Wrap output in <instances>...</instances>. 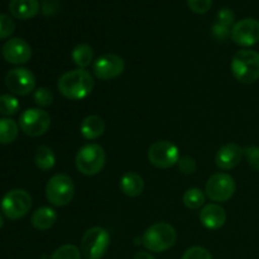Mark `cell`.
<instances>
[{"label":"cell","instance_id":"cell-33","mask_svg":"<svg viewBox=\"0 0 259 259\" xmlns=\"http://www.w3.org/2000/svg\"><path fill=\"white\" fill-rule=\"evenodd\" d=\"M235 14L233 10H230L229 8H223L218 12V23L223 25H227L230 28V25L234 24Z\"/></svg>","mask_w":259,"mask_h":259},{"label":"cell","instance_id":"cell-8","mask_svg":"<svg viewBox=\"0 0 259 259\" xmlns=\"http://www.w3.org/2000/svg\"><path fill=\"white\" fill-rule=\"evenodd\" d=\"M237 185L234 179L225 172H218L214 174L206 182L205 186V194L211 201L217 204L227 202L234 196Z\"/></svg>","mask_w":259,"mask_h":259},{"label":"cell","instance_id":"cell-4","mask_svg":"<svg viewBox=\"0 0 259 259\" xmlns=\"http://www.w3.org/2000/svg\"><path fill=\"white\" fill-rule=\"evenodd\" d=\"M105 151L98 143L85 144L76 153V168L85 176H95V175L100 174L105 166Z\"/></svg>","mask_w":259,"mask_h":259},{"label":"cell","instance_id":"cell-34","mask_svg":"<svg viewBox=\"0 0 259 259\" xmlns=\"http://www.w3.org/2000/svg\"><path fill=\"white\" fill-rule=\"evenodd\" d=\"M212 34H214L215 38H218V39H227L228 37H229L230 32L232 30L229 29V27H227V25H223L220 24V23H215L214 25H212Z\"/></svg>","mask_w":259,"mask_h":259},{"label":"cell","instance_id":"cell-9","mask_svg":"<svg viewBox=\"0 0 259 259\" xmlns=\"http://www.w3.org/2000/svg\"><path fill=\"white\" fill-rule=\"evenodd\" d=\"M51 126V115L43 109L32 108L23 111L19 116V128L29 137H40Z\"/></svg>","mask_w":259,"mask_h":259},{"label":"cell","instance_id":"cell-19","mask_svg":"<svg viewBox=\"0 0 259 259\" xmlns=\"http://www.w3.org/2000/svg\"><path fill=\"white\" fill-rule=\"evenodd\" d=\"M119 186H120V191L126 196L138 197L143 194L144 181L136 172H126L121 176Z\"/></svg>","mask_w":259,"mask_h":259},{"label":"cell","instance_id":"cell-13","mask_svg":"<svg viewBox=\"0 0 259 259\" xmlns=\"http://www.w3.org/2000/svg\"><path fill=\"white\" fill-rule=\"evenodd\" d=\"M230 37L235 45L240 47H250L259 42V20L245 18L235 23L230 32Z\"/></svg>","mask_w":259,"mask_h":259},{"label":"cell","instance_id":"cell-7","mask_svg":"<svg viewBox=\"0 0 259 259\" xmlns=\"http://www.w3.org/2000/svg\"><path fill=\"white\" fill-rule=\"evenodd\" d=\"M0 209L8 219H22L32 209V196L25 190H10L2 199Z\"/></svg>","mask_w":259,"mask_h":259},{"label":"cell","instance_id":"cell-11","mask_svg":"<svg viewBox=\"0 0 259 259\" xmlns=\"http://www.w3.org/2000/svg\"><path fill=\"white\" fill-rule=\"evenodd\" d=\"M35 83L34 73L24 67L13 68L5 76V85L15 95H29L35 89Z\"/></svg>","mask_w":259,"mask_h":259},{"label":"cell","instance_id":"cell-14","mask_svg":"<svg viewBox=\"0 0 259 259\" xmlns=\"http://www.w3.org/2000/svg\"><path fill=\"white\" fill-rule=\"evenodd\" d=\"M3 57L12 65H24L32 58V48L22 38H10L4 43Z\"/></svg>","mask_w":259,"mask_h":259},{"label":"cell","instance_id":"cell-5","mask_svg":"<svg viewBox=\"0 0 259 259\" xmlns=\"http://www.w3.org/2000/svg\"><path fill=\"white\" fill-rule=\"evenodd\" d=\"M111 238L103 227H93L85 232L81 239V252L86 259H101L110 247Z\"/></svg>","mask_w":259,"mask_h":259},{"label":"cell","instance_id":"cell-18","mask_svg":"<svg viewBox=\"0 0 259 259\" xmlns=\"http://www.w3.org/2000/svg\"><path fill=\"white\" fill-rule=\"evenodd\" d=\"M81 136L88 141H95L105 132V121L100 115H88L80 125Z\"/></svg>","mask_w":259,"mask_h":259},{"label":"cell","instance_id":"cell-3","mask_svg":"<svg viewBox=\"0 0 259 259\" xmlns=\"http://www.w3.org/2000/svg\"><path fill=\"white\" fill-rule=\"evenodd\" d=\"M235 80L249 85L259 80V53L253 50H240L233 56L230 63Z\"/></svg>","mask_w":259,"mask_h":259},{"label":"cell","instance_id":"cell-32","mask_svg":"<svg viewBox=\"0 0 259 259\" xmlns=\"http://www.w3.org/2000/svg\"><path fill=\"white\" fill-rule=\"evenodd\" d=\"M177 164H179L181 174H184V175L195 174V171H196V167H197L195 159L191 158V157H187V156L181 157Z\"/></svg>","mask_w":259,"mask_h":259},{"label":"cell","instance_id":"cell-36","mask_svg":"<svg viewBox=\"0 0 259 259\" xmlns=\"http://www.w3.org/2000/svg\"><path fill=\"white\" fill-rule=\"evenodd\" d=\"M3 225H4V219H3V217L0 215V229L3 228Z\"/></svg>","mask_w":259,"mask_h":259},{"label":"cell","instance_id":"cell-31","mask_svg":"<svg viewBox=\"0 0 259 259\" xmlns=\"http://www.w3.org/2000/svg\"><path fill=\"white\" fill-rule=\"evenodd\" d=\"M187 5L196 14H205L211 9L212 0H187Z\"/></svg>","mask_w":259,"mask_h":259},{"label":"cell","instance_id":"cell-27","mask_svg":"<svg viewBox=\"0 0 259 259\" xmlns=\"http://www.w3.org/2000/svg\"><path fill=\"white\" fill-rule=\"evenodd\" d=\"M15 23L8 14H0V39L9 38L14 33Z\"/></svg>","mask_w":259,"mask_h":259},{"label":"cell","instance_id":"cell-35","mask_svg":"<svg viewBox=\"0 0 259 259\" xmlns=\"http://www.w3.org/2000/svg\"><path fill=\"white\" fill-rule=\"evenodd\" d=\"M134 259H156V258L148 252H138L136 254V257H134Z\"/></svg>","mask_w":259,"mask_h":259},{"label":"cell","instance_id":"cell-23","mask_svg":"<svg viewBox=\"0 0 259 259\" xmlns=\"http://www.w3.org/2000/svg\"><path fill=\"white\" fill-rule=\"evenodd\" d=\"M19 126L13 119H0V144H10L17 139Z\"/></svg>","mask_w":259,"mask_h":259},{"label":"cell","instance_id":"cell-30","mask_svg":"<svg viewBox=\"0 0 259 259\" xmlns=\"http://www.w3.org/2000/svg\"><path fill=\"white\" fill-rule=\"evenodd\" d=\"M243 153H244V157L247 158L248 164H249L253 169L259 172V147H245V148L243 149Z\"/></svg>","mask_w":259,"mask_h":259},{"label":"cell","instance_id":"cell-1","mask_svg":"<svg viewBox=\"0 0 259 259\" xmlns=\"http://www.w3.org/2000/svg\"><path fill=\"white\" fill-rule=\"evenodd\" d=\"M94 78L85 68L68 71L63 73L57 82V89L62 96L70 100H82L88 98L93 91Z\"/></svg>","mask_w":259,"mask_h":259},{"label":"cell","instance_id":"cell-29","mask_svg":"<svg viewBox=\"0 0 259 259\" xmlns=\"http://www.w3.org/2000/svg\"><path fill=\"white\" fill-rule=\"evenodd\" d=\"M181 259H212L211 253L204 247H191L184 253Z\"/></svg>","mask_w":259,"mask_h":259},{"label":"cell","instance_id":"cell-28","mask_svg":"<svg viewBox=\"0 0 259 259\" xmlns=\"http://www.w3.org/2000/svg\"><path fill=\"white\" fill-rule=\"evenodd\" d=\"M34 101L37 105L42 108H47L53 103V93L47 88H39L34 91Z\"/></svg>","mask_w":259,"mask_h":259},{"label":"cell","instance_id":"cell-24","mask_svg":"<svg viewBox=\"0 0 259 259\" xmlns=\"http://www.w3.org/2000/svg\"><path fill=\"white\" fill-rule=\"evenodd\" d=\"M182 201H184L185 206L187 209L197 210L205 204V194L197 187H191V189L186 190V192L182 196Z\"/></svg>","mask_w":259,"mask_h":259},{"label":"cell","instance_id":"cell-17","mask_svg":"<svg viewBox=\"0 0 259 259\" xmlns=\"http://www.w3.org/2000/svg\"><path fill=\"white\" fill-rule=\"evenodd\" d=\"M9 10L17 19H32L39 13L38 0H10Z\"/></svg>","mask_w":259,"mask_h":259},{"label":"cell","instance_id":"cell-22","mask_svg":"<svg viewBox=\"0 0 259 259\" xmlns=\"http://www.w3.org/2000/svg\"><path fill=\"white\" fill-rule=\"evenodd\" d=\"M35 166L40 171H50L56 164V156L52 149L47 146H39L34 154Z\"/></svg>","mask_w":259,"mask_h":259},{"label":"cell","instance_id":"cell-21","mask_svg":"<svg viewBox=\"0 0 259 259\" xmlns=\"http://www.w3.org/2000/svg\"><path fill=\"white\" fill-rule=\"evenodd\" d=\"M71 57H72L75 65L78 66V68H86L93 63L94 51L91 46L86 45V43H80L72 50Z\"/></svg>","mask_w":259,"mask_h":259},{"label":"cell","instance_id":"cell-10","mask_svg":"<svg viewBox=\"0 0 259 259\" xmlns=\"http://www.w3.org/2000/svg\"><path fill=\"white\" fill-rule=\"evenodd\" d=\"M179 147L168 141H157L149 147L148 161L157 168H171L180 161Z\"/></svg>","mask_w":259,"mask_h":259},{"label":"cell","instance_id":"cell-6","mask_svg":"<svg viewBox=\"0 0 259 259\" xmlns=\"http://www.w3.org/2000/svg\"><path fill=\"white\" fill-rule=\"evenodd\" d=\"M75 184L65 174L55 175L46 185V197L53 206L62 207L70 204L75 196Z\"/></svg>","mask_w":259,"mask_h":259},{"label":"cell","instance_id":"cell-2","mask_svg":"<svg viewBox=\"0 0 259 259\" xmlns=\"http://www.w3.org/2000/svg\"><path fill=\"white\" fill-rule=\"evenodd\" d=\"M177 240V232L171 224L158 222L147 228L142 237V244L147 250L154 253H162L171 249Z\"/></svg>","mask_w":259,"mask_h":259},{"label":"cell","instance_id":"cell-12","mask_svg":"<svg viewBox=\"0 0 259 259\" xmlns=\"http://www.w3.org/2000/svg\"><path fill=\"white\" fill-rule=\"evenodd\" d=\"M125 70V62L123 58L114 53H106L95 60L93 65L94 75L99 80H113L118 77Z\"/></svg>","mask_w":259,"mask_h":259},{"label":"cell","instance_id":"cell-20","mask_svg":"<svg viewBox=\"0 0 259 259\" xmlns=\"http://www.w3.org/2000/svg\"><path fill=\"white\" fill-rule=\"evenodd\" d=\"M57 218L58 215L55 209L50 206H42L33 212L30 222L35 229L43 232V230L51 229L57 222Z\"/></svg>","mask_w":259,"mask_h":259},{"label":"cell","instance_id":"cell-25","mask_svg":"<svg viewBox=\"0 0 259 259\" xmlns=\"http://www.w3.org/2000/svg\"><path fill=\"white\" fill-rule=\"evenodd\" d=\"M20 104L15 96L10 94H3L0 95V114L5 116H12L18 113Z\"/></svg>","mask_w":259,"mask_h":259},{"label":"cell","instance_id":"cell-15","mask_svg":"<svg viewBox=\"0 0 259 259\" xmlns=\"http://www.w3.org/2000/svg\"><path fill=\"white\" fill-rule=\"evenodd\" d=\"M243 156H244L243 149L238 144L228 143L220 147L219 151L217 152L215 163H217L218 168L228 171V169H233L234 167H237L242 161Z\"/></svg>","mask_w":259,"mask_h":259},{"label":"cell","instance_id":"cell-26","mask_svg":"<svg viewBox=\"0 0 259 259\" xmlns=\"http://www.w3.org/2000/svg\"><path fill=\"white\" fill-rule=\"evenodd\" d=\"M51 259H81V253L76 245L65 244L53 252Z\"/></svg>","mask_w":259,"mask_h":259},{"label":"cell","instance_id":"cell-16","mask_svg":"<svg viewBox=\"0 0 259 259\" xmlns=\"http://www.w3.org/2000/svg\"><path fill=\"white\" fill-rule=\"evenodd\" d=\"M200 223L209 230H218L224 227L227 222L225 209L219 204L205 205L200 211Z\"/></svg>","mask_w":259,"mask_h":259}]
</instances>
